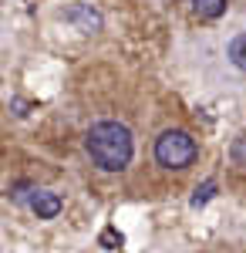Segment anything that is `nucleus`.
I'll return each instance as SVG.
<instances>
[{
	"instance_id": "obj_3",
	"label": "nucleus",
	"mask_w": 246,
	"mask_h": 253,
	"mask_svg": "<svg viewBox=\"0 0 246 253\" xmlns=\"http://www.w3.org/2000/svg\"><path fill=\"white\" fill-rule=\"evenodd\" d=\"M64 20L68 24H75L78 31H84V34H95V31H101V14H98L91 3H75V7H68L64 10Z\"/></svg>"
},
{
	"instance_id": "obj_1",
	"label": "nucleus",
	"mask_w": 246,
	"mask_h": 253,
	"mask_svg": "<svg viewBox=\"0 0 246 253\" xmlns=\"http://www.w3.org/2000/svg\"><path fill=\"white\" fill-rule=\"evenodd\" d=\"M84 149H88V156L98 169L122 172L132 162L135 142H132V132L122 122H98V125H91V132L84 138Z\"/></svg>"
},
{
	"instance_id": "obj_7",
	"label": "nucleus",
	"mask_w": 246,
	"mask_h": 253,
	"mask_svg": "<svg viewBox=\"0 0 246 253\" xmlns=\"http://www.w3.org/2000/svg\"><path fill=\"white\" fill-rule=\"evenodd\" d=\"M212 196H216V179H206V182H203V186H199V189L192 193V210L206 206V203L212 199Z\"/></svg>"
},
{
	"instance_id": "obj_9",
	"label": "nucleus",
	"mask_w": 246,
	"mask_h": 253,
	"mask_svg": "<svg viewBox=\"0 0 246 253\" xmlns=\"http://www.w3.org/2000/svg\"><path fill=\"white\" fill-rule=\"evenodd\" d=\"M233 162L236 166H246V138H236L233 142Z\"/></svg>"
},
{
	"instance_id": "obj_10",
	"label": "nucleus",
	"mask_w": 246,
	"mask_h": 253,
	"mask_svg": "<svg viewBox=\"0 0 246 253\" xmlns=\"http://www.w3.org/2000/svg\"><path fill=\"white\" fill-rule=\"evenodd\" d=\"M27 193H31V186H27V182H17V186H14L7 196H10L14 203H24V199H27Z\"/></svg>"
},
{
	"instance_id": "obj_2",
	"label": "nucleus",
	"mask_w": 246,
	"mask_h": 253,
	"mask_svg": "<svg viewBox=\"0 0 246 253\" xmlns=\"http://www.w3.org/2000/svg\"><path fill=\"white\" fill-rule=\"evenodd\" d=\"M196 156H199V145L182 128H169V132H162L155 138V159L165 169H189L196 162Z\"/></svg>"
},
{
	"instance_id": "obj_6",
	"label": "nucleus",
	"mask_w": 246,
	"mask_h": 253,
	"mask_svg": "<svg viewBox=\"0 0 246 253\" xmlns=\"http://www.w3.org/2000/svg\"><path fill=\"white\" fill-rule=\"evenodd\" d=\"M192 10L206 20H216L223 10H226V0H192Z\"/></svg>"
},
{
	"instance_id": "obj_8",
	"label": "nucleus",
	"mask_w": 246,
	"mask_h": 253,
	"mask_svg": "<svg viewBox=\"0 0 246 253\" xmlns=\"http://www.w3.org/2000/svg\"><path fill=\"white\" fill-rule=\"evenodd\" d=\"M98 243H101L105 250H118V247H122V233H118L115 226H108V230H101V236H98Z\"/></svg>"
},
{
	"instance_id": "obj_5",
	"label": "nucleus",
	"mask_w": 246,
	"mask_h": 253,
	"mask_svg": "<svg viewBox=\"0 0 246 253\" xmlns=\"http://www.w3.org/2000/svg\"><path fill=\"white\" fill-rule=\"evenodd\" d=\"M226 58L233 61V68H240V71H246V34H236V38L229 41V47H226Z\"/></svg>"
},
{
	"instance_id": "obj_4",
	"label": "nucleus",
	"mask_w": 246,
	"mask_h": 253,
	"mask_svg": "<svg viewBox=\"0 0 246 253\" xmlns=\"http://www.w3.org/2000/svg\"><path fill=\"white\" fill-rule=\"evenodd\" d=\"M61 206H64V203H61L57 193H34L31 196V210H34L41 219H54V216L61 213Z\"/></svg>"
}]
</instances>
